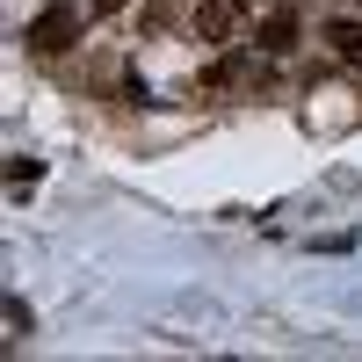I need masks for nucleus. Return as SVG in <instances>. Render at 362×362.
Listing matches in <instances>:
<instances>
[{"label":"nucleus","mask_w":362,"mask_h":362,"mask_svg":"<svg viewBox=\"0 0 362 362\" xmlns=\"http://www.w3.org/2000/svg\"><path fill=\"white\" fill-rule=\"evenodd\" d=\"M80 22H87V8H73V0H51V8H37V22H29V51H37V58L73 51V44H80Z\"/></svg>","instance_id":"nucleus-1"},{"label":"nucleus","mask_w":362,"mask_h":362,"mask_svg":"<svg viewBox=\"0 0 362 362\" xmlns=\"http://www.w3.org/2000/svg\"><path fill=\"white\" fill-rule=\"evenodd\" d=\"M232 29H239V0H203L196 8V37L203 44H225Z\"/></svg>","instance_id":"nucleus-2"},{"label":"nucleus","mask_w":362,"mask_h":362,"mask_svg":"<svg viewBox=\"0 0 362 362\" xmlns=\"http://www.w3.org/2000/svg\"><path fill=\"white\" fill-rule=\"evenodd\" d=\"M326 44H334L341 66H362V15H334L326 22Z\"/></svg>","instance_id":"nucleus-3"},{"label":"nucleus","mask_w":362,"mask_h":362,"mask_svg":"<svg viewBox=\"0 0 362 362\" xmlns=\"http://www.w3.org/2000/svg\"><path fill=\"white\" fill-rule=\"evenodd\" d=\"M254 44H261L268 58H283V51L297 44V15H290V8H276V15H268V22H261V37H254Z\"/></svg>","instance_id":"nucleus-4"},{"label":"nucleus","mask_w":362,"mask_h":362,"mask_svg":"<svg viewBox=\"0 0 362 362\" xmlns=\"http://www.w3.org/2000/svg\"><path fill=\"white\" fill-rule=\"evenodd\" d=\"M87 8H95V15H116V8H124V0H87Z\"/></svg>","instance_id":"nucleus-5"}]
</instances>
